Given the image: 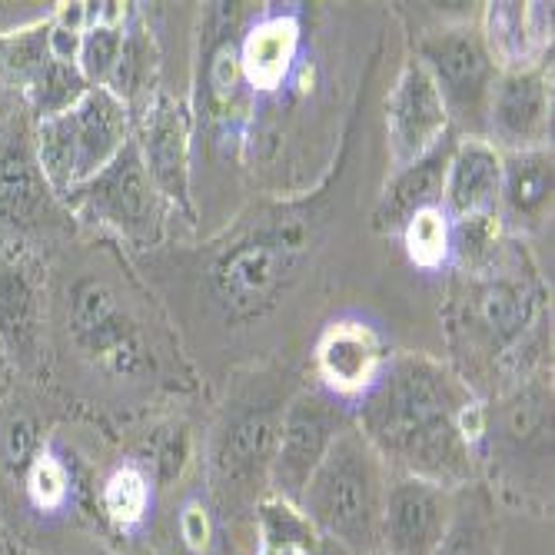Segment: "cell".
Returning <instances> with one entry per match:
<instances>
[{
    "label": "cell",
    "mask_w": 555,
    "mask_h": 555,
    "mask_svg": "<svg viewBox=\"0 0 555 555\" xmlns=\"http://www.w3.org/2000/svg\"><path fill=\"white\" fill-rule=\"evenodd\" d=\"M357 429L389 473L460 492L476 482V449L486 436L473 389L423 352L389 357L360 399Z\"/></svg>",
    "instance_id": "obj_1"
},
{
    "label": "cell",
    "mask_w": 555,
    "mask_h": 555,
    "mask_svg": "<svg viewBox=\"0 0 555 555\" xmlns=\"http://www.w3.org/2000/svg\"><path fill=\"white\" fill-rule=\"evenodd\" d=\"M389 469L366 436L349 423L299 495V513L317 535L346 545L352 555H379V522Z\"/></svg>",
    "instance_id": "obj_2"
},
{
    "label": "cell",
    "mask_w": 555,
    "mask_h": 555,
    "mask_svg": "<svg viewBox=\"0 0 555 555\" xmlns=\"http://www.w3.org/2000/svg\"><path fill=\"white\" fill-rule=\"evenodd\" d=\"M307 254L302 223H273L233 243L217 260L214 286L233 317H254L289 286Z\"/></svg>",
    "instance_id": "obj_3"
},
{
    "label": "cell",
    "mask_w": 555,
    "mask_h": 555,
    "mask_svg": "<svg viewBox=\"0 0 555 555\" xmlns=\"http://www.w3.org/2000/svg\"><path fill=\"white\" fill-rule=\"evenodd\" d=\"M416 61L433 77L449 124H460L466 137L486 140V111L499 67L482 40V30L469 24L439 27L420 40Z\"/></svg>",
    "instance_id": "obj_4"
},
{
    "label": "cell",
    "mask_w": 555,
    "mask_h": 555,
    "mask_svg": "<svg viewBox=\"0 0 555 555\" xmlns=\"http://www.w3.org/2000/svg\"><path fill=\"white\" fill-rule=\"evenodd\" d=\"M160 193L150 180L140 146L130 137L117 160L93 180L70 190L64 204L80 217L107 227L127 240H157L160 230Z\"/></svg>",
    "instance_id": "obj_5"
},
{
    "label": "cell",
    "mask_w": 555,
    "mask_h": 555,
    "mask_svg": "<svg viewBox=\"0 0 555 555\" xmlns=\"http://www.w3.org/2000/svg\"><path fill=\"white\" fill-rule=\"evenodd\" d=\"M352 420L330 392H299L296 399H289V406H283L280 413L276 446L267 469L273 495L296 506L310 476L330 452L333 439Z\"/></svg>",
    "instance_id": "obj_6"
},
{
    "label": "cell",
    "mask_w": 555,
    "mask_h": 555,
    "mask_svg": "<svg viewBox=\"0 0 555 555\" xmlns=\"http://www.w3.org/2000/svg\"><path fill=\"white\" fill-rule=\"evenodd\" d=\"M456 513V492L436 482L389 473L379 555H436Z\"/></svg>",
    "instance_id": "obj_7"
},
{
    "label": "cell",
    "mask_w": 555,
    "mask_h": 555,
    "mask_svg": "<svg viewBox=\"0 0 555 555\" xmlns=\"http://www.w3.org/2000/svg\"><path fill=\"white\" fill-rule=\"evenodd\" d=\"M552 127V90L545 67H519L499 70L489 111H486V140L499 154H522L539 150L548 140Z\"/></svg>",
    "instance_id": "obj_8"
},
{
    "label": "cell",
    "mask_w": 555,
    "mask_h": 555,
    "mask_svg": "<svg viewBox=\"0 0 555 555\" xmlns=\"http://www.w3.org/2000/svg\"><path fill=\"white\" fill-rule=\"evenodd\" d=\"M452 133L442 96L426 74V67L413 57L402 67L392 93L386 96V140L392 170H402L426 157Z\"/></svg>",
    "instance_id": "obj_9"
},
{
    "label": "cell",
    "mask_w": 555,
    "mask_h": 555,
    "mask_svg": "<svg viewBox=\"0 0 555 555\" xmlns=\"http://www.w3.org/2000/svg\"><path fill=\"white\" fill-rule=\"evenodd\" d=\"M140 146L143 167L154 180L157 193L173 207L190 214V117L173 96H160L146 107L140 133L133 137Z\"/></svg>",
    "instance_id": "obj_10"
},
{
    "label": "cell",
    "mask_w": 555,
    "mask_h": 555,
    "mask_svg": "<svg viewBox=\"0 0 555 555\" xmlns=\"http://www.w3.org/2000/svg\"><path fill=\"white\" fill-rule=\"evenodd\" d=\"M70 330L74 339L87 349L96 352L100 360L114 370H133L140 360V346H137V330L120 307V296L114 293L111 283L87 276L74 286L70 296Z\"/></svg>",
    "instance_id": "obj_11"
},
{
    "label": "cell",
    "mask_w": 555,
    "mask_h": 555,
    "mask_svg": "<svg viewBox=\"0 0 555 555\" xmlns=\"http://www.w3.org/2000/svg\"><path fill=\"white\" fill-rule=\"evenodd\" d=\"M502 196V154L482 137H460L442 177L439 207L452 223L499 217Z\"/></svg>",
    "instance_id": "obj_12"
},
{
    "label": "cell",
    "mask_w": 555,
    "mask_h": 555,
    "mask_svg": "<svg viewBox=\"0 0 555 555\" xmlns=\"http://www.w3.org/2000/svg\"><path fill=\"white\" fill-rule=\"evenodd\" d=\"M64 120L74 146L77 186L93 180L100 170H107L127 146V140L133 137L130 107L107 87H90L70 111H64Z\"/></svg>",
    "instance_id": "obj_13"
},
{
    "label": "cell",
    "mask_w": 555,
    "mask_h": 555,
    "mask_svg": "<svg viewBox=\"0 0 555 555\" xmlns=\"http://www.w3.org/2000/svg\"><path fill=\"white\" fill-rule=\"evenodd\" d=\"M389 360V349L383 336L360 320H343L326 326V333L317 343V370L330 396L363 399L383 366Z\"/></svg>",
    "instance_id": "obj_14"
},
{
    "label": "cell",
    "mask_w": 555,
    "mask_h": 555,
    "mask_svg": "<svg viewBox=\"0 0 555 555\" xmlns=\"http://www.w3.org/2000/svg\"><path fill=\"white\" fill-rule=\"evenodd\" d=\"M532 293L522 280L499 276L495 270H489L469 280L463 323L466 333L486 343L489 352H502L526 333V326L532 323Z\"/></svg>",
    "instance_id": "obj_15"
},
{
    "label": "cell",
    "mask_w": 555,
    "mask_h": 555,
    "mask_svg": "<svg viewBox=\"0 0 555 555\" xmlns=\"http://www.w3.org/2000/svg\"><path fill=\"white\" fill-rule=\"evenodd\" d=\"M54 207L57 196L37 167L30 133L24 127L11 130L0 143V223L14 233L40 230L54 220Z\"/></svg>",
    "instance_id": "obj_16"
},
{
    "label": "cell",
    "mask_w": 555,
    "mask_h": 555,
    "mask_svg": "<svg viewBox=\"0 0 555 555\" xmlns=\"http://www.w3.org/2000/svg\"><path fill=\"white\" fill-rule=\"evenodd\" d=\"M43 346V299L30 270L0 257V352L17 366H34Z\"/></svg>",
    "instance_id": "obj_17"
},
{
    "label": "cell",
    "mask_w": 555,
    "mask_h": 555,
    "mask_svg": "<svg viewBox=\"0 0 555 555\" xmlns=\"http://www.w3.org/2000/svg\"><path fill=\"white\" fill-rule=\"evenodd\" d=\"M240 54L243 83L260 93L280 90L299 54V21L289 14H270L246 30Z\"/></svg>",
    "instance_id": "obj_18"
},
{
    "label": "cell",
    "mask_w": 555,
    "mask_h": 555,
    "mask_svg": "<svg viewBox=\"0 0 555 555\" xmlns=\"http://www.w3.org/2000/svg\"><path fill=\"white\" fill-rule=\"evenodd\" d=\"M283 413V410H280ZM276 410H246L227 423V429L217 439V473L223 482H254L257 476H267L273 446H276Z\"/></svg>",
    "instance_id": "obj_19"
},
{
    "label": "cell",
    "mask_w": 555,
    "mask_h": 555,
    "mask_svg": "<svg viewBox=\"0 0 555 555\" xmlns=\"http://www.w3.org/2000/svg\"><path fill=\"white\" fill-rule=\"evenodd\" d=\"M552 207V154L548 146L502 154V196L499 220L513 227H539Z\"/></svg>",
    "instance_id": "obj_20"
},
{
    "label": "cell",
    "mask_w": 555,
    "mask_h": 555,
    "mask_svg": "<svg viewBox=\"0 0 555 555\" xmlns=\"http://www.w3.org/2000/svg\"><path fill=\"white\" fill-rule=\"evenodd\" d=\"M452 143H456V140H452V133H449L436 150H429V154L420 157L416 164L392 170V180L383 190V199L376 207V227L379 230H402V223H406L413 214L439 204Z\"/></svg>",
    "instance_id": "obj_21"
},
{
    "label": "cell",
    "mask_w": 555,
    "mask_h": 555,
    "mask_svg": "<svg viewBox=\"0 0 555 555\" xmlns=\"http://www.w3.org/2000/svg\"><path fill=\"white\" fill-rule=\"evenodd\" d=\"M545 4H489L482 40L499 70L535 67V50L552 40Z\"/></svg>",
    "instance_id": "obj_22"
},
{
    "label": "cell",
    "mask_w": 555,
    "mask_h": 555,
    "mask_svg": "<svg viewBox=\"0 0 555 555\" xmlns=\"http://www.w3.org/2000/svg\"><path fill=\"white\" fill-rule=\"evenodd\" d=\"M436 555H499L495 509L476 482L456 492V513Z\"/></svg>",
    "instance_id": "obj_23"
},
{
    "label": "cell",
    "mask_w": 555,
    "mask_h": 555,
    "mask_svg": "<svg viewBox=\"0 0 555 555\" xmlns=\"http://www.w3.org/2000/svg\"><path fill=\"white\" fill-rule=\"evenodd\" d=\"M24 96L34 111L37 120H47V117H57L64 111H70L77 100L90 90L87 80L80 77L77 64H64L50 54L24 83Z\"/></svg>",
    "instance_id": "obj_24"
},
{
    "label": "cell",
    "mask_w": 555,
    "mask_h": 555,
    "mask_svg": "<svg viewBox=\"0 0 555 555\" xmlns=\"http://www.w3.org/2000/svg\"><path fill=\"white\" fill-rule=\"evenodd\" d=\"M402 246L420 270H439L452 260V220L442 207H426L402 223Z\"/></svg>",
    "instance_id": "obj_25"
},
{
    "label": "cell",
    "mask_w": 555,
    "mask_h": 555,
    "mask_svg": "<svg viewBox=\"0 0 555 555\" xmlns=\"http://www.w3.org/2000/svg\"><path fill=\"white\" fill-rule=\"evenodd\" d=\"M100 502H104V513L117 529H137L150 513L154 486L140 466H117L104 482Z\"/></svg>",
    "instance_id": "obj_26"
},
{
    "label": "cell",
    "mask_w": 555,
    "mask_h": 555,
    "mask_svg": "<svg viewBox=\"0 0 555 555\" xmlns=\"http://www.w3.org/2000/svg\"><path fill=\"white\" fill-rule=\"evenodd\" d=\"M260 532H263V548L267 552H283V555H307L317 542V529L310 519L299 513L293 502L270 495L260 502Z\"/></svg>",
    "instance_id": "obj_27"
},
{
    "label": "cell",
    "mask_w": 555,
    "mask_h": 555,
    "mask_svg": "<svg viewBox=\"0 0 555 555\" xmlns=\"http://www.w3.org/2000/svg\"><path fill=\"white\" fill-rule=\"evenodd\" d=\"M24 489L37 513H47V516L64 513L70 502V469L64 466L57 452L40 449L30 460V466L24 469Z\"/></svg>",
    "instance_id": "obj_28"
},
{
    "label": "cell",
    "mask_w": 555,
    "mask_h": 555,
    "mask_svg": "<svg viewBox=\"0 0 555 555\" xmlns=\"http://www.w3.org/2000/svg\"><path fill=\"white\" fill-rule=\"evenodd\" d=\"M150 77H154V43L143 37L140 27H127L120 61L107 80V90L130 107L133 100L150 87Z\"/></svg>",
    "instance_id": "obj_29"
},
{
    "label": "cell",
    "mask_w": 555,
    "mask_h": 555,
    "mask_svg": "<svg viewBox=\"0 0 555 555\" xmlns=\"http://www.w3.org/2000/svg\"><path fill=\"white\" fill-rule=\"evenodd\" d=\"M40 452V442H37V433L27 420H17L11 429H8V463L11 469H27L30 460Z\"/></svg>",
    "instance_id": "obj_30"
},
{
    "label": "cell",
    "mask_w": 555,
    "mask_h": 555,
    "mask_svg": "<svg viewBox=\"0 0 555 555\" xmlns=\"http://www.w3.org/2000/svg\"><path fill=\"white\" fill-rule=\"evenodd\" d=\"M180 532H183V539H186V545L193 552H204L210 545V516H207L204 506H199V502H190V506L183 509Z\"/></svg>",
    "instance_id": "obj_31"
},
{
    "label": "cell",
    "mask_w": 555,
    "mask_h": 555,
    "mask_svg": "<svg viewBox=\"0 0 555 555\" xmlns=\"http://www.w3.org/2000/svg\"><path fill=\"white\" fill-rule=\"evenodd\" d=\"M307 555H352V552H349L346 545L333 542V539H323V535H317V542H313V548H310Z\"/></svg>",
    "instance_id": "obj_32"
}]
</instances>
